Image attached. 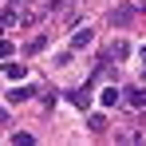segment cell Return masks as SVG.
Here are the masks:
<instances>
[{
  "label": "cell",
  "mask_w": 146,
  "mask_h": 146,
  "mask_svg": "<svg viewBox=\"0 0 146 146\" xmlns=\"http://www.w3.org/2000/svg\"><path fill=\"white\" fill-rule=\"evenodd\" d=\"M122 103L134 107V111H142V107H146V87H130V91H122Z\"/></svg>",
  "instance_id": "cell-1"
},
{
  "label": "cell",
  "mask_w": 146,
  "mask_h": 146,
  "mask_svg": "<svg viewBox=\"0 0 146 146\" xmlns=\"http://www.w3.org/2000/svg\"><path fill=\"white\" fill-rule=\"evenodd\" d=\"M67 99H71L79 111H87V107H91V91H87V87H79V91H67Z\"/></svg>",
  "instance_id": "cell-2"
},
{
  "label": "cell",
  "mask_w": 146,
  "mask_h": 146,
  "mask_svg": "<svg viewBox=\"0 0 146 146\" xmlns=\"http://www.w3.org/2000/svg\"><path fill=\"white\" fill-rule=\"evenodd\" d=\"M91 40H95V32H91V28H75V36H71V48H87Z\"/></svg>",
  "instance_id": "cell-3"
},
{
  "label": "cell",
  "mask_w": 146,
  "mask_h": 146,
  "mask_svg": "<svg viewBox=\"0 0 146 146\" xmlns=\"http://www.w3.org/2000/svg\"><path fill=\"white\" fill-rule=\"evenodd\" d=\"M130 20H134V8H119V12H111V24H130Z\"/></svg>",
  "instance_id": "cell-4"
},
{
  "label": "cell",
  "mask_w": 146,
  "mask_h": 146,
  "mask_svg": "<svg viewBox=\"0 0 146 146\" xmlns=\"http://www.w3.org/2000/svg\"><path fill=\"white\" fill-rule=\"evenodd\" d=\"M99 99H103V107H115V103H122V91H119V87H107Z\"/></svg>",
  "instance_id": "cell-5"
},
{
  "label": "cell",
  "mask_w": 146,
  "mask_h": 146,
  "mask_svg": "<svg viewBox=\"0 0 146 146\" xmlns=\"http://www.w3.org/2000/svg\"><path fill=\"white\" fill-rule=\"evenodd\" d=\"M126 44H122V40H115V44H111V48H107V59H126Z\"/></svg>",
  "instance_id": "cell-6"
},
{
  "label": "cell",
  "mask_w": 146,
  "mask_h": 146,
  "mask_svg": "<svg viewBox=\"0 0 146 146\" xmlns=\"http://www.w3.org/2000/svg\"><path fill=\"white\" fill-rule=\"evenodd\" d=\"M4 75H8V79H24L28 67H24V63H4Z\"/></svg>",
  "instance_id": "cell-7"
},
{
  "label": "cell",
  "mask_w": 146,
  "mask_h": 146,
  "mask_svg": "<svg viewBox=\"0 0 146 146\" xmlns=\"http://www.w3.org/2000/svg\"><path fill=\"white\" fill-rule=\"evenodd\" d=\"M24 99H32V87H12L8 91V103H24Z\"/></svg>",
  "instance_id": "cell-8"
},
{
  "label": "cell",
  "mask_w": 146,
  "mask_h": 146,
  "mask_svg": "<svg viewBox=\"0 0 146 146\" xmlns=\"http://www.w3.org/2000/svg\"><path fill=\"white\" fill-rule=\"evenodd\" d=\"M87 126H91L95 134H103V130H107V119H103V115H91V122H87Z\"/></svg>",
  "instance_id": "cell-9"
},
{
  "label": "cell",
  "mask_w": 146,
  "mask_h": 146,
  "mask_svg": "<svg viewBox=\"0 0 146 146\" xmlns=\"http://www.w3.org/2000/svg\"><path fill=\"white\" fill-rule=\"evenodd\" d=\"M0 20H4V24H8V28H12V24H16V20H20V8H16V4H12V8H8V12H4V16H0Z\"/></svg>",
  "instance_id": "cell-10"
},
{
  "label": "cell",
  "mask_w": 146,
  "mask_h": 146,
  "mask_svg": "<svg viewBox=\"0 0 146 146\" xmlns=\"http://www.w3.org/2000/svg\"><path fill=\"white\" fill-rule=\"evenodd\" d=\"M8 55H12V44H8V40H0V59H8Z\"/></svg>",
  "instance_id": "cell-11"
},
{
  "label": "cell",
  "mask_w": 146,
  "mask_h": 146,
  "mask_svg": "<svg viewBox=\"0 0 146 146\" xmlns=\"http://www.w3.org/2000/svg\"><path fill=\"white\" fill-rule=\"evenodd\" d=\"M0 126H8V111L4 107H0Z\"/></svg>",
  "instance_id": "cell-12"
},
{
  "label": "cell",
  "mask_w": 146,
  "mask_h": 146,
  "mask_svg": "<svg viewBox=\"0 0 146 146\" xmlns=\"http://www.w3.org/2000/svg\"><path fill=\"white\" fill-rule=\"evenodd\" d=\"M142 71H146V48H142Z\"/></svg>",
  "instance_id": "cell-13"
},
{
  "label": "cell",
  "mask_w": 146,
  "mask_h": 146,
  "mask_svg": "<svg viewBox=\"0 0 146 146\" xmlns=\"http://www.w3.org/2000/svg\"><path fill=\"white\" fill-rule=\"evenodd\" d=\"M12 4H24V0H12Z\"/></svg>",
  "instance_id": "cell-14"
},
{
  "label": "cell",
  "mask_w": 146,
  "mask_h": 146,
  "mask_svg": "<svg viewBox=\"0 0 146 146\" xmlns=\"http://www.w3.org/2000/svg\"><path fill=\"white\" fill-rule=\"evenodd\" d=\"M142 8H146V0H142Z\"/></svg>",
  "instance_id": "cell-15"
}]
</instances>
